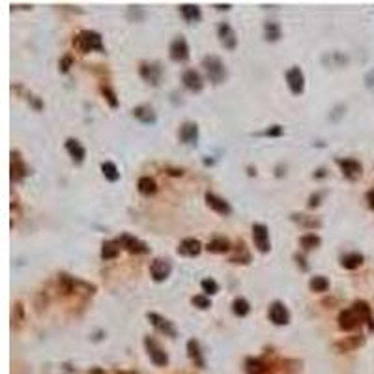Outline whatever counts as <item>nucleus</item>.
Listing matches in <instances>:
<instances>
[{
	"label": "nucleus",
	"mask_w": 374,
	"mask_h": 374,
	"mask_svg": "<svg viewBox=\"0 0 374 374\" xmlns=\"http://www.w3.org/2000/svg\"><path fill=\"white\" fill-rule=\"evenodd\" d=\"M339 328L342 331H354L356 328H359L363 322L368 324V329L374 331V318L372 311L368 307L367 301H354V305L340 311L339 314Z\"/></svg>",
	"instance_id": "obj_1"
},
{
	"label": "nucleus",
	"mask_w": 374,
	"mask_h": 374,
	"mask_svg": "<svg viewBox=\"0 0 374 374\" xmlns=\"http://www.w3.org/2000/svg\"><path fill=\"white\" fill-rule=\"evenodd\" d=\"M73 47L79 52H82V54L92 52V51H99V52L105 51L103 38H101V34L96 32V30H81V32L73 38Z\"/></svg>",
	"instance_id": "obj_2"
},
{
	"label": "nucleus",
	"mask_w": 374,
	"mask_h": 374,
	"mask_svg": "<svg viewBox=\"0 0 374 374\" xmlns=\"http://www.w3.org/2000/svg\"><path fill=\"white\" fill-rule=\"evenodd\" d=\"M202 68L206 71V77L210 79V82H213V84L224 82L226 75H228L224 62L219 56H215V54H208V56L202 58Z\"/></svg>",
	"instance_id": "obj_3"
},
{
	"label": "nucleus",
	"mask_w": 374,
	"mask_h": 374,
	"mask_svg": "<svg viewBox=\"0 0 374 374\" xmlns=\"http://www.w3.org/2000/svg\"><path fill=\"white\" fill-rule=\"evenodd\" d=\"M168 56L172 62H187L191 56V51H189V43L185 40L184 36H178V38H174L170 47H168Z\"/></svg>",
	"instance_id": "obj_4"
},
{
	"label": "nucleus",
	"mask_w": 374,
	"mask_h": 374,
	"mask_svg": "<svg viewBox=\"0 0 374 374\" xmlns=\"http://www.w3.org/2000/svg\"><path fill=\"white\" fill-rule=\"evenodd\" d=\"M144 346H146V352H148V356H150V359H152L154 365H157V367H165V365H167L168 363L167 352L163 350L161 344H159L156 339H152V337H144Z\"/></svg>",
	"instance_id": "obj_5"
},
{
	"label": "nucleus",
	"mask_w": 374,
	"mask_h": 374,
	"mask_svg": "<svg viewBox=\"0 0 374 374\" xmlns=\"http://www.w3.org/2000/svg\"><path fill=\"white\" fill-rule=\"evenodd\" d=\"M116 242L120 243V247L124 251L131 254H146L150 251V247L146 245L144 242H140L138 238L131 236V234H120V236L116 238Z\"/></svg>",
	"instance_id": "obj_6"
},
{
	"label": "nucleus",
	"mask_w": 374,
	"mask_h": 374,
	"mask_svg": "<svg viewBox=\"0 0 374 374\" xmlns=\"http://www.w3.org/2000/svg\"><path fill=\"white\" fill-rule=\"evenodd\" d=\"M286 84L294 96H301L305 90V75L299 66H292L286 71Z\"/></svg>",
	"instance_id": "obj_7"
},
{
	"label": "nucleus",
	"mask_w": 374,
	"mask_h": 374,
	"mask_svg": "<svg viewBox=\"0 0 374 374\" xmlns=\"http://www.w3.org/2000/svg\"><path fill=\"white\" fill-rule=\"evenodd\" d=\"M253 242H254V247L258 249L260 253H270V249H271L270 228H268L264 223L253 224Z\"/></svg>",
	"instance_id": "obj_8"
},
{
	"label": "nucleus",
	"mask_w": 374,
	"mask_h": 374,
	"mask_svg": "<svg viewBox=\"0 0 374 374\" xmlns=\"http://www.w3.org/2000/svg\"><path fill=\"white\" fill-rule=\"evenodd\" d=\"M138 73H140V79H142L144 82H148V84H152V87H159L161 77H163V69H161L159 64L144 62V64H140Z\"/></svg>",
	"instance_id": "obj_9"
},
{
	"label": "nucleus",
	"mask_w": 374,
	"mask_h": 374,
	"mask_svg": "<svg viewBox=\"0 0 374 374\" xmlns=\"http://www.w3.org/2000/svg\"><path fill=\"white\" fill-rule=\"evenodd\" d=\"M217 38L221 41V45L226 49V51H234L238 47V36L236 30L232 28L228 23H219L217 24Z\"/></svg>",
	"instance_id": "obj_10"
},
{
	"label": "nucleus",
	"mask_w": 374,
	"mask_h": 374,
	"mask_svg": "<svg viewBox=\"0 0 374 374\" xmlns=\"http://www.w3.org/2000/svg\"><path fill=\"white\" fill-rule=\"evenodd\" d=\"M172 273V264L168 258H156L150 266V275L156 282H163L167 281L168 277Z\"/></svg>",
	"instance_id": "obj_11"
},
{
	"label": "nucleus",
	"mask_w": 374,
	"mask_h": 374,
	"mask_svg": "<svg viewBox=\"0 0 374 374\" xmlns=\"http://www.w3.org/2000/svg\"><path fill=\"white\" fill-rule=\"evenodd\" d=\"M146 318H148V322L152 324L159 333L167 335V337H172V339L178 335V331H176V328H174V324L170 322L168 318L161 317V314H157V312H148Z\"/></svg>",
	"instance_id": "obj_12"
},
{
	"label": "nucleus",
	"mask_w": 374,
	"mask_h": 374,
	"mask_svg": "<svg viewBox=\"0 0 374 374\" xmlns=\"http://www.w3.org/2000/svg\"><path fill=\"white\" fill-rule=\"evenodd\" d=\"M10 170H12V182H23L26 176L30 174L28 167H26V163H24V159L21 157V154L19 152H15L13 150L12 152V163H10Z\"/></svg>",
	"instance_id": "obj_13"
},
{
	"label": "nucleus",
	"mask_w": 374,
	"mask_h": 374,
	"mask_svg": "<svg viewBox=\"0 0 374 374\" xmlns=\"http://www.w3.org/2000/svg\"><path fill=\"white\" fill-rule=\"evenodd\" d=\"M268 317H270V320L275 326H286V324H290V312H288L286 305L282 301H273L271 303Z\"/></svg>",
	"instance_id": "obj_14"
},
{
	"label": "nucleus",
	"mask_w": 374,
	"mask_h": 374,
	"mask_svg": "<svg viewBox=\"0 0 374 374\" xmlns=\"http://www.w3.org/2000/svg\"><path fill=\"white\" fill-rule=\"evenodd\" d=\"M204 198H206L208 206L212 208L215 213H219V215H224V217H226V215H231L232 213V206L224 200L223 196H219V195H215V193H210V191H208L206 195H204Z\"/></svg>",
	"instance_id": "obj_15"
},
{
	"label": "nucleus",
	"mask_w": 374,
	"mask_h": 374,
	"mask_svg": "<svg viewBox=\"0 0 374 374\" xmlns=\"http://www.w3.org/2000/svg\"><path fill=\"white\" fill-rule=\"evenodd\" d=\"M337 165H339L340 170H342V174H344L348 180H357L359 176H361V172H363L361 163L357 161V159H352V157L337 159Z\"/></svg>",
	"instance_id": "obj_16"
},
{
	"label": "nucleus",
	"mask_w": 374,
	"mask_h": 374,
	"mask_svg": "<svg viewBox=\"0 0 374 374\" xmlns=\"http://www.w3.org/2000/svg\"><path fill=\"white\" fill-rule=\"evenodd\" d=\"M202 249L204 247H202L200 240H196V238H185L178 245V254L187 256V258H195V256H198L202 253Z\"/></svg>",
	"instance_id": "obj_17"
},
{
	"label": "nucleus",
	"mask_w": 374,
	"mask_h": 374,
	"mask_svg": "<svg viewBox=\"0 0 374 374\" xmlns=\"http://www.w3.org/2000/svg\"><path fill=\"white\" fill-rule=\"evenodd\" d=\"M182 82H184V87L193 94L202 92V88H204V81H202L200 73L195 71V69H185L184 75H182Z\"/></svg>",
	"instance_id": "obj_18"
},
{
	"label": "nucleus",
	"mask_w": 374,
	"mask_h": 374,
	"mask_svg": "<svg viewBox=\"0 0 374 374\" xmlns=\"http://www.w3.org/2000/svg\"><path fill=\"white\" fill-rule=\"evenodd\" d=\"M320 60H322L324 68H329V69L344 68L346 64L350 62V58H348V54H344V52H340V51L324 52Z\"/></svg>",
	"instance_id": "obj_19"
},
{
	"label": "nucleus",
	"mask_w": 374,
	"mask_h": 374,
	"mask_svg": "<svg viewBox=\"0 0 374 374\" xmlns=\"http://www.w3.org/2000/svg\"><path fill=\"white\" fill-rule=\"evenodd\" d=\"M178 137L187 146H196V142H198V126H196L195 122H185L180 127Z\"/></svg>",
	"instance_id": "obj_20"
},
{
	"label": "nucleus",
	"mask_w": 374,
	"mask_h": 374,
	"mask_svg": "<svg viewBox=\"0 0 374 374\" xmlns=\"http://www.w3.org/2000/svg\"><path fill=\"white\" fill-rule=\"evenodd\" d=\"M66 150H68L69 157L73 159V163H77V165H81V163L87 159V148H84L77 138H73V137L68 138V140H66Z\"/></svg>",
	"instance_id": "obj_21"
},
{
	"label": "nucleus",
	"mask_w": 374,
	"mask_h": 374,
	"mask_svg": "<svg viewBox=\"0 0 374 374\" xmlns=\"http://www.w3.org/2000/svg\"><path fill=\"white\" fill-rule=\"evenodd\" d=\"M290 219H292L296 224L307 228V231H318V228L322 226V221H320V219L312 217V215H307V213H292Z\"/></svg>",
	"instance_id": "obj_22"
},
{
	"label": "nucleus",
	"mask_w": 374,
	"mask_h": 374,
	"mask_svg": "<svg viewBox=\"0 0 374 374\" xmlns=\"http://www.w3.org/2000/svg\"><path fill=\"white\" fill-rule=\"evenodd\" d=\"M133 116L137 118L140 124H146V126H152L157 122V114L154 112V109L150 105H138L133 109Z\"/></svg>",
	"instance_id": "obj_23"
},
{
	"label": "nucleus",
	"mask_w": 374,
	"mask_h": 374,
	"mask_svg": "<svg viewBox=\"0 0 374 374\" xmlns=\"http://www.w3.org/2000/svg\"><path fill=\"white\" fill-rule=\"evenodd\" d=\"M180 10V15H182V19H184L185 23H198L202 19V12L200 8L196 6V4H180L178 6Z\"/></svg>",
	"instance_id": "obj_24"
},
{
	"label": "nucleus",
	"mask_w": 374,
	"mask_h": 374,
	"mask_svg": "<svg viewBox=\"0 0 374 374\" xmlns=\"http://www.w3.org/2000/svg\"><path fill=\"white\" fill-rule=\"evenodd\" d=\"M187 356L191 357V361L195 363L198 368L206 367V361H204V356H202L200 344H198V340H196V339L187 340Z\"/></svg>",
	"instance_id": "obj_25"
},
{
	"label": "nucleus",
	"mask_w": 374,
	"mask_h": 374,
	"mask_svg": "<svg viewBox=\"0 0 374 374\" xmlns=\"http://www.w3.org/2000/svg\"><path fill=\"white\" fill-rule=\"evenodd\" d=\"M281 36H282V28H281V24L277 23V21H268V23H264V38H266V41L275 43V41L281 40Z\"/></svg>",
	"instance_id": "obj_26"
},
{
	"label": "nucleus",
	"mask_w": 374,
	"mask_h": 374,
	"mask_svg": "<svg viewBox=\"0 0 374 374\" xmlns=\"http://www.w3.org/2000/svg\"><path fill=\"white\" fill-rule=\"evenodd\" d=\"M206 249L210 251V253H228V251L232 249V245H231V242H228L226 238L217 236V238H213V240H210V242H208Z\"/></svg>",
	"instance_id": "obj_27"
},
{
	"label": "nucleus",
	"mask_w": 374,
	"mask_h": 374,
	"mask_svg": "<svg viewBox=\"0 0 374 374\" xmlns=\"http://www.w3.org/2000/svg\"><path fill=\"white\" fill-rule=\"evenodd\" d=\"M137 189H138V193H140V195H144V196L156 195V191H157L156 180L150 178V176H142V178H138Z\"/></svg>",
	"instance_id": "obj_28"
},
{
	"label": "nucleus",
	"mask_w": 374,
	"mask_h": 374,
	"mask_svg": "<svg viewBox=\"0 0 374 374\" xmlns=\"http://www.w3.org/2000/svg\"><path fill=\"white\" fill-rule=\"evenodd\" d=\"M231 262L232 264H243V266L251 264V253L247 251V247H245V243L243 242H240L236 245V253L231 256Z\"/></svg>",
	"instance_id": "obj_29"
},
{
	"label": "nucleus",
	"mask_w": 374,
	"mask_h": 374,
	"mask_svg": "<svg viewBox=\"0 0 374 374\" xmlns=\"http://www.w3.org/2000/svg\"><path fill=\"white\" fill-rule=\"evenodd\" d=\"M120 243L116 240H109V242H103L101 245V258L103 260H114L120 253Z\"/></svg>",
	"instance_id": "obj_30"
},
{
	"label": "nucleus",
	"mask_w": 374,
	"mask_h": 374,
	"mask_svg": "<svg viewBox=\"0 0 374 374\" xmlns=\"http://www.w3.org/2000/svg\"><path fill=\"white\" fill-rule=\"evenodd\" d=\"M58 286H60V290H62L66 296H68V294L77 292L79 281H77V279H73V277L66 275V273H60V275H58Z\"/></svg>",
	"instance_id": "obj_31"
},
{
	"label": "nucleus",
	"mask_w": 374,
	"mask_h": 374,
	"mask_svg": "<svg viewBox=\"0 0 374 374\" xmlns=\"http://www.w3.org/2000/svg\"><path fill=\"white\" fill-rule=\"evenodd\" d=\"M363 264V254L361 253H346L340 256V266L346 270H356Z\"/></svg>",
	"instance_id": "obj_32"
},
{
	"label": "nucleus",
	"mask_w": 374,
	"mask_h": 374,
	"mask_svg": "<svg viewBox=\"0 0 374 374\" xmlns=\"http://www.w3.org/2000/svg\"><path fill=\"white\" fill-rule=\"evenodd\" d=\"M363 337L361 335H354V337H346L344 340H339V342H335V348L339 352H348V350H354L357 346L363 344Z\"/></svg>",
	"instance_id": "obj_33"
},
{
	"label": "nucleus",
	"mask_w": 374,
	"mask_h": 374,
	"mask_svg": "<svg viewBox=\"0 0 374 374\" xmlns=\"http://www.w3.org/2000/svg\"><path fill=\"white\" fill-rule=\"evenodd\" d=\"M320 243H322V238L318 236V234H314V232L303 234V236L299 238V245L303 247V251H311V249L320 247Z\"/></svg>",
	"instance_id": "obj_34"
},
{
	"label": "nucleus",
	"mask_w": 374,
	"mask_h": 374,
	"mask_svg": "<svg viewBox=\"0 0 374 374\" xmlns=\"http://www.w3.org/2000/svg\"><path fill=\"white\" fill-rule=\"evenodd\" d=\"M232 312L240 318L247 317L249 312H251V303L245 298H236L232 301Z\"/></svg>",
	"instance_id": "obj_35"
},
{
	"label": "nucleus",
	"mask_w": 374,
	"mask_h": 374,
	"mask_svg": "<svg viewBox=\"0 0 374 374\" xmlns=\"http://www.w3.org/2000/svg\"><path fill=\"white\" fill-rule=\"evenodd\" d=\"M101 172H103L105 180H109V182H118L120 180V170H118V167L112 161L101 163Z\"/></svg>",
	"instance_id": "obj_36"
},
{
	"label": "nucleus",
	"mask_w": 374,
	"mask_h": 374,
	"mask_svg": "<svg viewBox=\"0 0 374 374\" xmlns=\"http://www.w3.org/2000/svg\"><path fill=\"white\" fill-rule=\"evenodd\" d=\"M245 370H247V374H266L268 367H266V365L260 361V359L249 357L247 361H245Z\"/></svg>",
	"instance_id": "obj_37"
},
{
	"label": "nucleus",
	"mask_w": 374,
	"mask_h": 374,
	"mask_svg": "<svg viewBox=\"0 0 374 374\" xmlns=\"http://www.w3.org/2000/svg\"><path fill=\"white\" fill-rule=\"evenodd\" d=\"M309 288H311L312 292H326L329 288V281L324 275H314L309 281Z\"/></svg>",
	"instance_id": "obj_38"
},
{
	"label": "nucleus",
	"mask_w": 374,
	"mask_h": 374,
	"mask_svg": "<svg viewBox=\"0 0 374 374\" xmlns=\"http://www.w3.org/2000/svg\"><path fill=\"white\" fill-rule=\"evenodd\" d=\"M191 303H193L196 309H200V311H206V309L212 307V301H210V298H208L206 294H196V296H193V298H191Z\"/></svg>",
	"instance_id": "obj_39"
},
{
	"label": "nucleus",
	"mask_w": 374,
	"mask_h": 374,
	"mask_svg": "<svg viewBox=\"0 0 374 374\" xmlns=\"http://www.w3.org/2000/svg\"><path fill=\"white\" fill-rule=\"evenodd\" d=\"M101 94H103V98L107 99V103H109L112 109H116V107L120 105L118 103V96H116V92L109 87V84H103V87H101Z\"/></svg>",
	"instance_id": "obj_40"
},
{
	"label": "nucleus",
	"mask_w": 374,
	"mask_h": 374,
	"mask_svg": "<svg viewBox=\"0 0 374 374\" xmlns=\"http://www.w3.org/2000/svg\"><path fill=\"white\" fill-rule=\"evenodd\" d=\"M200 288H202V292L206 294V296H215V294L219 292V284L217 281H213V279H202L200 282Z\"/></svg>",
	"instance_id": "obj_41"
},
{
	"label": "nucleus",
	"mask_w": 374,
	"mask_h": 374,
	"mask_svg": "<svg viewBox=\"0 0 374 374\" xmlns=\"http://www.w3.org/2000/svg\"><path fill=\"white\" fill-rule=\"evenodd\" d=\"M126 15L129 21H135V23H138V21H142L146 17V13H144V10L140 6H129Z\"/></svg>",
	"instance_id": "obj_42"
},
{
	"label": "nucleus",
	"mask_w": 374,
	"mask_h": 374,
	"mask_svg": "<svg viewBox=\"0 0 374 374\" xmlns=\"http://www.w3.org/2000/svg\"><path fill=\"white\" fill-rule=\"evenodd\" d=\"M258 135H262V137H282L284 135V127L279 126V124H273V126L266 127L264 131L258 133Z\"/></svg>",
	"instance_id": "obj_43"
},
{
	"label": "nucleus",
	"mask_w": 374,
	"mask_h": 374,
	"mask_svg": "<svg viewBox=\"0 0 374 374\" xmlns=\"http://www.w3.org/2000/svg\"><path fill=\"white\" fill-rule=\"evenodd\" d=\"M71 66H73V56L71 54H64L60 58V62H58V68H60L62 73H68L69 69H71Z\"/></svg>",
	"instance_id": "obj_44"
},
{
	"label": "nucleus",
	"mask_w": 374,
	"mask_h": 374,
	"mask_svg": "<svg viewBox=\"0 0 374 374\" xmlns=\"http://www.w3.org/2000/svg\"><path fill=\"white\" fill-rule=\"evenodd\" d=\"M344 112H346L344 105H337V107H335V109L329 112V120H331V122H339L340 116H344Z\"/></svg>",
	"instance_id": "obj_45"
},
{
	"label": "nucleus",
	"mask_w": 374,
	"mask_h": 374,
	"mask_svg": "<svg viewBox=\"0 0 374 374\" xmlns=\"http://www.w3.org/2000/svg\"><path fill=\"white\" fill-rule=\"evenodd\" d=\"M24 320V311H23V305H21V303H15V305H13V324L17 322V324H21Z\"/></svg>",
	"instance_id": "obj_46"
},
{
	"label": "nucleus",
	"mask_w": 374,
	"mask_h": 374,
	"mask_svg": "<svg viewBox=\"0 0 374 374\" xmlns=\"http://www.w3.org/2000/svg\"><path fill=\"white\" fill-rule=\"evenodd\" d=\"M324 198V193L322 191H318V193H312L311 196H309V208H317L320 206V200Z\"/></svg>",
	"instance_id": "obj_47"
},
{
	"label": "nucleus",
	"mask_w": 374,
	"mask_h": 374,
	"mask_svg": "<svg viewBox=\"0 0 374 374\" xmlns=\"http://www.w3.org/2000/svg\"><path fill=\"white\" fill-rule=\"evenodd\" d=\"M365 87L368 90H374V69H370L367 75H365Z\"/></svg>",
	"instance_id": "obj_48"
},
{
	"label": "nucleus",
	"mask_w": 374,
	"mask_h": 374,
	"mask_svg": "<svg viewBox=\"0 0 374 374\" xmlns=\"http://www.w3.org/2000/svg\"><path fill=\"white\" fill-rule=\"evenodd\" d=\"M294 260L298 262V266H301V270L303 271L309 270V264L305 262V256H303V254H294Z\"/></svg>",
	"instance_id": "obj_49"
},
{
	"label": "nucleus",
	"mask_w": 374,
	"mask_h": 374,
	"mask_svg": "<svg viewBox=\"0 0 374 374\" xmlns=\"http://www.w3.org/2000/svg\"><path fill=\"white\" fill-rule=\"evenodd\" d=\"M365 198H367V202H368V208H370V210H374V189L367 191Z\"/></svg>",
	"instance_id": "obj_50"
},
{
	"label": "nucleus",
	"mask_w": 374,
	"mask_h": 374,
	"mask_svg": "<svg viewBox=\"0 0 374 374\" xmlns=\"http://www.w3.org/2000/svg\"><path fill=\"white\" fill-rule=\"evenodd\" d=\"M231 8V4H215V10H219V12H228Z\"/></svg>",
	"instance_id": "obj_51"
},
{
	"label": "nucleus",
	"mask_w": 374,
	"mask_h": 374,
	"mask_svg": "<svg viewBox=\"0 0 374 374\" xmlns=\"http://www.w3.org/2000/svg\"><path fill=\"white\" fill-rule=\"evenodd\" d=\"M326 168H318L317 172H314V178H326Z\"/></svg>",
	"instance_id": "obj_52"
},
{
	"label": "nucleus",
	"mask_w": 374,
	"mask_h": 374,
	"mask_svg": "<svg viewBox=\"0 0 374 374\" xmlns=\"http://www.w3.org/2000/svg\"><path fill=\"white\" fill-rule=\"evenodd\" d=\"M90 374H105V370H101L99 367H94L92 370H90Z\"/></svg>",
	"instance_id": "obj_53"
}]
</instances>
